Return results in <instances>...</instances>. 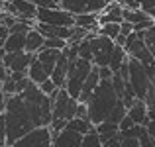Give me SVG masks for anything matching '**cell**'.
<instances>
[{
  "mask_svg": "<svg viewBox=\"0 0 155 147\" xmlns=\"http://www.w3.org/2000/svg\"><path fill=\"white\" fill-rule=\"evenodd\" d=\"M4 14V10H2V0H0V16Z\"/></svg>",
  "mask_w": 155,
  "mask_h": 147,
  "instance_id": "cell-42",
  "label": "cell"
},
{
  "mask_svg": "<svg viewBox=\"0 0 155 147\" xmlns=\"http://www.w3.org/2000/svg\"><path fill=\"white\" fill-rule=\"evenodd\" d=\"M98 84H100V75H98V67H92V71H91V75H88V79H87V83H84V87H83V92H81V98H79V102L81 104H87L88 100H91V96L94 94V90L98 88Z\"/></svg>",
  "mask_w": 155,
  "mask_h": 147,
  "instance_id": "cell-15",
  "label": "cell"
},
{
  "mask_svg": "<svg viewBox=\"0 0 155 147\" xmlns=\"http://www.w3.org/2000/svg\"><path fill=\"white\" fill-rule=\"evenodd\" d=\"M30 2L38 8H59L57 0H30Z\"/></svg>",
  "mask_w": 155,
  "mask_h": 147,
  "instance_id": "cell-30",
  "label": "cell"
},
{
  "mask_svg": "<svg viewBox=\"0 0 155 147\" xmlns=\"http://www.w3.org/2000/svg\"><path fill=\"white\" fill-rule=\"evenodd\" d=\"M147 14H149V18H151V20H153V22H155V8H153V10H149V12H147Z\"/></svg>",
  "mask_w": 155,
  "mask_h": 147,
  "instance_id": "cell-41",
  "label": "cell"
},
{
  "mask_svg": "<svg viewBox=\"0 0 155 147\" xmlns=\"http://www.w3.org/2000/svg\"><path fill=\"white\" fill-rule=\"evenodd\" d=\"M124 22V8L118 2L106 4L104 12L98 16V24L100 26H106V24H122Z\"/></svg>",
  "mask_w": 155,
  "mask_h": 147,
  "instance_id": "cell-13",
  "label": "cell"
},
{
  "mask_svg": "<svg viewBox=\"0 0 155 147\" xmlns=\"http://www.w3.org/2000/svg\"><path fill=\"white\" fill-rule=\"evenodd\" d=\"M28 79L31 80L34 84H41V83H45V80H49L51 77L45 73V69L41 67V63L38 61V57H35V61L31 63V67H30V71H28Z\"/></svg>",
  "mask_w": 155,
  "mask_h": 147,
  "instance_id": "cell-20",
  "label": "cell"
},
{
  "mask_svg": "<svg viewBox=\"0 0 155 147\" xmlns=\"http://www.w3.org/2000/svg\"><path fill=\"white\" fill-rule=\"evenodd\" d=\"M59 8L73 16H83V14H102L106 2L104 0H61Z\"/></svg>",
  "mask_w": 155,
  "mask_h": 147,
  "instance_id": "cell-7",
  "label": "cell"
},
{
  "mask_svg": "<svg viewBox=\"0 0 155 147\" xmlns=\"http://www.w3.org/2000/svg\"><path fill=\"white\" fill-rule=\"evenodd\" d=\"M81 147H102V139H100L96 128L92 129V132H88L87 136L83 137V143H81Z\"/></svg>",
  "mask_w": 155,
  "mask_h": 147,
  "instance_id": "cell-25",
  "label": "cell"
},
{
  "mask_svg": "<svg viewBox=\"0 0 155 147\" xmlns=\"http://www.w3.org/2000/svg\"><path fill=\"white\" fill-rule=\"evenodd\" d=\"M143 34H145V43H147L149 51H151V55H153V59H155V26L151 28V30L143 31Z\"/></svg>",
  "mask_w": 155,
  "mask_h": 147,
  "instance_id": "cell-28",
  "label": "cell"
},
{
  "mask_svg": "<svg viewBox=\"0 0 155 147\" xmlns=\"http://www.w3.org/2000/svg\"><path fill=\"white\" fill-rule=\"evenodd\" d=\"M38 24L45 26H59V28H75V16L61 8H38L35 16Z\"/></svg>",
  "mask_w": 155,
  "mask_h": 147,
  "instance_id": "cell-6",
  "label": "cell"
},
{
  "mask_svg": "<svg viewBox=\"0 0 155 147\" xmlns=\"http://www.w3.org/2000/svg\"><path fill=\"white\" fill-rule=\"evenodd\" d=\"M0 147H8V133H6V116L0 112Z\"/></svg>",
  "mask_w": 155,
  "mask_h": 147,
  "instance_id": "cell-26",
  "label": "cell"
},
{
  "mask_svg": "<svg viewBox=\"0 0 155 147\" xmlns=\"http://www.w3.org/2000/svg\"><path fill=\"white\" fill-rule=\"evenodd\" d=\"M53 102V122H51V132L53 136L61 133L71 120L77 118V110H79V100L71 98L65 88H59L55 96H51Z\"/></svg>",
  "mask_w": 155,
  "mask_h": 147,
  "instance_id": "cell-3",
  "label": "cell"
},
{
  "mask_svg": "<svg viewBox=\"0 0 155 147\" xmlns=\"http://www.w3.org/2000/svg\"><path fill=\"white\" fill-rule=\"evenodd\" d=\"M120 102L116 88H114L112 80H100L98 88L94 90V94L91 96V100L87 102L88 110V120L92 126H100L104 122H108L110 114L114 112V108Z\"/></svg>",
  "mask_w": 155,
  "mask_h": 147,
  "instance_id": "cell-2",
  "label": "cell"
},
{
  "mask_svg": "<svg viewBox=\"0 0 155 147\" xmlns=\"http://www.w3.org/2000/svg\"><path fill=\"white\" fill-rule=\"evenodd\" d=\"M35 30H38L45 39H63V41L69 43V39L73 38V28L45 26V24H38V22H35Z\"/></svg>",
  "mask_w": 155,
  "mask_h": 147,
  "instance_id": "cell-11",
  "label": "cell"
},
{
  "mask_svg": "<svg viewBox=\"0 0 155 147\" xmlns=\"http://www.w3.org/2000/svg\"><path fill=\"white\" fill-rule=\"evenodd\" d=\"M83 137L81 133L71 132V129H63L61 133L53 136V145L51 147H81L83 143Z\"/></svg>",
  "mask_w": 155,
  "mask_h": 147,
  "instance_id": "cell-14",
  "label": "cell"
},
{
  "mask_svg": "<svg viewBox=\"0 0 155 147\" xmlns=\"http://www.w3.org/2000/svg\"><path fill=\"white\" fill-rule=\"evenodd\" d=\"M114 49H116V43L108 38L96 35L94 39H91L92 65H96V67H110V59H112Z\"/></svg>",
  "mask_w": 155,
  "mask_h": 147,
  "instance_id": "cell-8",
  "label": "cell"
},
{
  "mask_svg": "<svg viewBox=\"0 0 155 147\" xmlns=\"http://www.w3.org/2000/svg\"><path fill=\"white\" fill-rule=\"evenodd\" d=\"M137 141H140V145H141V147H155L153 139H151V136L147 133V128H143V132H141V136L137 137Z\"/></svg>",
  "mask_w": 155,
  "mask_h": 147,
  "instance_id": "cell-29",
  "label": "cell"
},
{
  "mask_svg": "<svg viewBox=\"0 0 155 147\" xmlns=\"http://www.w3.org/2000/svg\"><path fill=\"white\" fill-rule=\"evenodd\" d=\"M147 20H151L147 12H143V10H126L124 8V22L132 24V26H137V24H143V22H147Z\"/></svg>",
  "mask_w": 155,
  "mask_h": 147,
  "instance_id": "cell-22",
  "label": "cell"
},
{
  "mask_svg": "<svg viewBox=\"0 0 155 147\" xmlns=\"http://www.w3.org/2000/svg\"><path fill=\"white\" fill-rule=\"evenodd\" d=\"M35 61V55L26 51H18V53H4V67L10 73H22L28 75L31 63Z\"/></svg>",
  "mask_w": 155,
  "mask_h": 147,
  "instance_id": "cell-10",
  "label": "cell"
},
{
  "mask_svg": "<svg viewBox=\"0 0 155 147\" xmlns=\"http://www.w3.org/2000/svg\"><path fill=\"white\" fill-rule=\"evenodd\" d=\"M43 45H45V38H43V35L34 28V30L28 34V38H26V53L38 55V53L43 49Z\"/></svg>",
  "mask_w": 155,
  "mask_h": 147,
  "instance_id": "cell-18",
  "label": "cell"
},
{
  "mask_svg": "<svg viewBox=\"0 0 155 147\" xmlns=\"http://www.w3.org/2000/svg\"><path fill=\"white\" fill-rule=\"evenodd\" d=\"M96 132H98L100 139L106 141V139H110V137H114V136H118V133H120V126L110 124V122H104V124L96 126Z\"/></svg>",
  "mask_w": 155,
  "mask_h": 147,
  "instance_id": "cell-23",
  "label": "cell"
},
{
  "mask_svg": "<svg viewBox=\"0 0 155 147\" xmlns=\"http://www.w3.org/2000/svg\"><path fill=\"white\" fill-rule=\"evenodd\" d=\"M53 145V132L51 128H38L18 139L10 147H51Z\"/></svg>",
  "mask_w": 155,
  "mask_h": 147,
  "instance_id": "cell-9",
  "label": "cell"
},
{
  "mask_svg": "<svg viewBox=\"0 0 155 147\" xmlns=\"http://www.w3.org/2000/svg\"><path fill=\"white\" fill-rule=\"evenodd\" d=\"M98 16L100 14H83V16H75V26L83 28L87 31H94L98 34L100 24H98Z\"/></svg>",
  "mask_w": 155,
  "mask_h": 147,
  "instance_id": "cell-19",
  "label": "cell"
},
{
  "mask_svg": "<svg viewBox=\"0 0 155 147\" xmlns=\"http://www.w3.org/2000/svg\"><path fill=\"white\" fill-rule=\"evenodd\" d=\"M136 2L141 6V10H143V12H149V10H153V8H155V0H136Z\"/></svg>",
  "mask_w": 155,
  "mask_h": 147,
  "instance_id": "cell-36",
  "label": "cell"
},
{
  "mask_svg": "<svg viewBox=\"0 0 155 147\" xmlns=\"http://www.w3.org/2000/svg\"><path fill=\"white\" fill-rule=\"evenodd\" d=\"M10 35V30L4 26H0V51H4V45H6V39Z\"/></svg>",
  "mask_w": 155,
  "mask_h": 147,
  "instance_id": "cell-34",
  "label": "cell"
},
{
  "mask_svg": "<svg viewBox=\"0 0 155 147\" xmlns=\"http://www.w3.org/2000/svg\"><path fill=\"white\" fill-rule=\"evenodd\" d=\"M128 116L134 120L136 126H147L149 124V110H147V104L143 100H136L134 106L128 110Z\"/></svg>",
  "mask_w": 155,
  "mask_h": 147,
  "instance_id": "cell-16",
  "label": "cell"
},
{
  "mask_svg": "<svg viewBox=\"0 0 155 147\" xmlns=\"http://www.w3.org/2000/svg\"><path fill=\"white\" fill-rule=\"evenodd\" d=\"M8 75H10V71H8V69H6V67L2 65V67H0V84H2L4 80L8 79Z\"/></svg>",
  "mask_w": 155,
  "mask_h": 147,
  "instance_id": "cell-39",
  "label": "cell"
},
{
  "mask_svg": "<svg viewBox=\"0 0 155 147\" xmlns=\"http://www.w3.org/2000/svg\"><path fill=\"white\" fill-rule=\"evenodd\" d=\"M69 65H71V59H69L67 51H61L59 55V61H57L55 65V71H53L51 75V80L55 83L57 88H65V80H67V73H69Z\"/></svg>",
  "mask_w": 155,
  "mask_h": 147,
  "instance_id": "cell-12",
  "label": "cell"
},
{
  "mask_svg": "<svg viewBox=\"0 0 155 147\" xmlns=\"http://www.w3.org/2000/svg\"><path fill=\"white\" fill-rule=\"evenodd\" d=\"M122 31V24H106V26H100L98 30V35H102V38H108V39H116L118 35H120Z\"/></svg>",
  "mask_w": 155,
  "mask_h": 147,
  "instance_id": "cell-24",
  "label": "cell"
},
{
  "mask_svg": "<svg viewBox=\"0 0 155 147\" xmlns=\"http://www.w3.org/2000/svg\"><path fill=\"white\" fill-rule=\"evenodd\" d=\"M96 126H92L91 124V120H83V118H75V120H71L67 124V128L65 129H71V132H77V133H81V136H87L88 132H92Z\"/></svg>",
  "mask_w": 155,
  "mask_h": 147,
  "instance_id": "cell-21",
  "label": "cell"
},
{
  "mask_svg": "<svg viewBox=\"0 0 155 147\" xmlns=\"http://www.w3.org/2000/svg\"><path fill=\"white\" fill-rule=\"evenodd\" d=\"M59 55H61V51H55V49H41L35 57H38V61L41 63V67L45 69V73L51 77L53 71H55L57 61H59Z\"/></svg>",
  "mask_w": 155,
  "mask_h": 147,
  "instance_id": "cell-17",
  "label": "cell"
},
{
  "mask_svg": "<svg viewBox=\"0 0 155 147\" xmlns=\"http://www.w3.org/2000/svg\"><path fill=\"white\" fill-rule=\"evenodd\" d=\"M0 94H2V84H0Z\"/></svg>",
  "mask_w": 155,
  "mask_h": 147,
  "instance_id": "cell-44",
  "label": "cell"
},
{
  "mask_svg": "<svg viewBox=\"0 0 155 147\" xmlns=\"http://www.w3.org/2000/svg\"><path fill=\"white\" fill-rule=\"evenodd\" d=\"M147 110H149V120L155 122V108H147Z\"/></svg>",
  "mask_w": 155,
  "mask_h": 147,
  "instance_id": "cell-40",
  "label": "cell"
},
{
  "mask_svg": "<svg viewBox=\"0 0 155 147\" xmlns=\"http://www.w3.org/2000/svg\"><path fill=\"white\" fill-rule=\"evenodd\" d=\"M134 126H136V124H134V120H132L130 116H126L124 120L120 122V133H124V132H128V129H132Z\"/></svg>",
  "mask_w": 155,
  "mask_h": 147,
  "instance_id": "cell-33",
  "label": "cell"
},
{
  "mask_svg": "<svg viewBox=\"0 0 155 147\" xmlns=\"http://www.w3.org/2000/svg\"><path fill=\"white\" fill-rule=\"evenodd\" d=\"M145 71H147L149 79H151V87H153V90H155V63L151 65V67H145Z\"/></svg>",
  "mask_w": 155,
  "mask_h": 147,
  "instance_id": "cell-37",
  "label": "cell"
},
{
  "mask_svg": "<svg viewBox=\"0 0 155 147\" xmlns=\"http://www.w3.org/2000/svg\"><path fill=\"white\" fill-rule=\"evenodd\" d=\"M122 147H141L136 137H124L122 136Z\"/></svg>",
  "mask_w": 155,
  "mask_h": 147,
  "instance_id": "cell-35",
  "label": "cell"
},
{
  "mask_svg": "<svg viewBox=\"0 0 155 147\" xmlns=\"http://www.w3.org/2000/svg\"><path fill=\"white\" fill-rule=\"evenodd\" d=\"M92 67H94V65H92L91 61L81 59V57L75 59V61H71L69 73H67V80H65V90L71 94V98H75V100L81 98L83 87H84V83H87L88 75H91Z\"/></svg>",
  "mask_w": 155,
  "mask_h": 147,
  "instance_id": "cell-4",
  "label": "cell"
},
{
  "mask_svg": "<svg viewBox=\"0 0 155 147\" xmlns=\"http://www.w3.org/2000/svg\"><path fill=\"white\" fill-rule=\"evenodd\" d=\"M98 75H100V80H112L114 73L110 67H98Z\"/></svg>",
  "mask_w": 155,
  "mask_h": 147,
  "instance_id": "cell-32",
  "label": "cell"
},
{
  "mask_svg": "<svg viewBox=\"0 0 155 147\" xmlns=\"http://www.w3.org/2000/svg\"><path fill=\"white\" fill-rule=\"evenodd\" d=\"M102 147H122V133H118V136L102 141Z\"/></svg>",
  "mask_w": 155,
  "mask_h": 147,
  "instance_id": "cell-31",
  "label": "cell"
},
{
  "mask_svg": "<svg viewBox=\"0 0 155 147\" xmlns=\"http://www.w3.org/2000/svg\"><path fill=\"white\" fill-rule=\"evenodd\" d=\"M130 84H132L137 100H145L147 92L151 90V79H149L145 67L132 57H130Z\"/></svg>",
  "mask_w": 155,
  "mask_h": 147,
  "instance_id": "cell-5",
  "label": "cell"
},
{
  "mask_svg": "<svg viewBox=\"0 0 155 147\" xmlns=\"http://www.w3.org/2000/svg\"><path fill=\"white\" fill-rule=\"evenodd\" d=\"M145 128H147V133L151 136V139H153V143H155V122L149 120V124L145 126Z\"/></svg>",
  "mask_w": 155,
  "mask_h": 147,
  "instance_id": "cell-38",
  "label": "cell"
},
{
  "mask_svg": "<svg viewBox=\"0 0 155 147\" xmlns=\"http://www.w3.org/2000/svg\"><path fill=\"white\" fill-rule=\"evenodd\" d=\"M4 116H6L8 147H10L34 129L51 128L53 102L49 96H45L39 90L38 84L30 80L28 88L22 94L8 96Z\"/></svg>",
  "mask_w": 155,
  "mask_h": 147,
  "instance_id": "cell-1",
  "label": "cell"
},
{
  "mask_svg": "<svg viewBox=\"0 0 155 147\" xmlns=\"http://www.w3.org/2000/svg\"><path fill=\"white\" fill-rule=\"evenodd\" d=\"M104 2H106V4H112V2H116V0H104Z\"/></svg>",
  "mask_w": 155,
  "mask_h": 147,
  "instance_id": "cell-43",
  "label": "cell"
},
{
  "mask_svg": "<svg viewBox=\"0 0 155 147\" xmlns=\"http://www.w3.org/2000/svg\"><path fill=\"white\" fill-rule=\"evenodd\" d=\"M39 90H41L45 96H49V98H51V96H55V94H57V90H59V88H57V87H55V83H53V80L49 79V80H45V83L39 84Z\"/></svg>",
  "mask_w": 155,
  "mask_h": 147,
  "instance_id": "cell-27",
  "label": "cell"
}]
</instances>
